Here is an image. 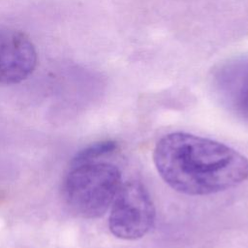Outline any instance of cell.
<instances>
[{
  "label": "cell",
  "mask_w": 248,
  "mask_h": 248,
  "mask_svg": "<svg viewBox=\"0 0 248 248\" xmlns=\"http://www.w3.org/2000/svg\"><path fill=\"white\" fill-rule=\"evenodd\" d=\"M117 166L90 162L73 166L63 183V196L70 209L79 217L103 216L111 206L122 185Z\"/></svg>",
  "instance_id": "obj_2"
},
{
  "label": "cell",
  "mask_w": 248,
  "mask_h": 248,
  "mask_svg": "<svg viewBox=\"0 0 248 248\" xmlns=\"http://www.w3.org/2000/svg\"><path fill=\"white\" fill-rule=\"evenodd\" d=\"M152 157L161 178L189 196L216 194L248 179L247 157L225 143L185 132L162 137Z\"/></svg>",
  "instance_id": "obj_1"
},
{
  "label": "cell",
  "mask_w": 248,
  "mask_h": 248,
  "mask_svg": "<svg viewBox=\"0 0 248 248\" xmlns=\"http://www.w3.org/2000/svg\"><path fill=\"white\" fill-rule=\"evenodd\" d=\"M117 148V142L114 140H101L91 143L79 150L72 160V167L96 161L104 155L112 153Z\"/></svg>",
  "instance_id": "obj_6"
},
{
  "label": "cell",
  "mask_w": 248,
  "mask_h": 248,
  "mask_svg": "<svg viewBox=\"0 0 248 248\" xmlns=\"http://www.w3.org/2000/svg\"><path fill=\"white\" fill-rule=\"evenodd\" d=\"M222 96L239 113L248 118V59L224 66L216 77Z\"/></svg>",
  "instance_id": "obj_5"
},
{
  "label": "cell",
  "mask_w": 248,
  "mask_h": 248,
  "mask_svg": "<svg viewBox=\"0 0 248 248\" xmlns=\"http://www.w3.org/2000/svg\"><path fill=\"white\" fill-rule=\"evenodd\" d=\"M37 63L30 39L16 29L0 27V84H15L27 78Z\"/></svg>",
  "instance_id": "obj_4"
},
{
  "label": "cell",
  "mask_w": 248,
  "mask_h": 248,
  "mask_svg": "<svg viewBox=\"0 0 248 248\" xmlns=\"http://www.w3.org/2000/svg\"><path fill=\"white\" fill-rule=\"evenodd\" d=\"M155 218V206L144 185L137 180L122 183L111 204L110 232L124 240L140 239L153 228Z\"/></svg>",
  "instance_id": "obj_3"
}]
</instances>
